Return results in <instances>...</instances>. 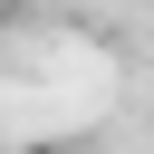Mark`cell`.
I'll list each match as a JSON object with an SVG mask.
<instances>
[{
	"mask_svg": "<svg viewBox=\"0 0 154 154\" xmlns=\"http://www.w3.org/2000/svg\"><path fill=\"white\" fill-rule=\"evenodd\" d=\"M0 10H10V0H0Z\"/></svg>",
	"mask_w": 154,
	"mask_h": 154,
	"instance_id": "6da1fadb",
	"label": "cell"
}]
</instances>
